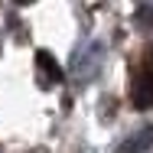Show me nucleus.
I'll return each instance as SVG.
<instances>
[{"label":"nucleus","instance_id":"f257e3e1","mask_svg":"<svg viewBox=\"0 0 153 153\" xmlns=\"http://www.w3.org/2000/svg\"><path fill=\"white\" fill-rule=\"evenodd\" d=\"M36 78H39V88H56V85H62V68L46 49L36 52Z\"/></svg>","mask_w":153,"mask_h":153},{"label":"nucleus","instance_id":"f03ea898","mask_svg":"<svg viewBox=\"0 0 153 153\" xmlns=\"http://www.w3.org/2000/svg\"><path fill=\"white\" fill-rule=\"evenodd\" d=\"M130 98H134V108H140V111L153 108V65H150V68H143V72L134 78V85H130Z\"/></svg>","mask_w":153,"mask_h":153},{"label":"nucleus","instance_id":"7ed1b4c3","mask_svg":"<svg viewBox=\"0 0 153 153\" xmlns=\"http://www.w3.org/2000/svg\"><path fill=\"white\" fill-rule=\"evenodd\" d=\"M150 147H153V124H143V127L134 130L127 140H121L114 153H147Z\"/></svg>","mask_w":153,"mask_h":153},{"label":"nucleus","instance_id":"20e7f679","mask_svg":"<svg viewBox=\"0 0 153 153\" xmlns=\"http://www.w3.org/2000/svg\"><path fill=\"white\" fill-rule=\"evenodd\" d=\"M98 62H101V42H91V46L75 59V75H78V82H91Z\"/></svg>","mask_w":153,"mask_h":153}]
</instances>
